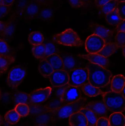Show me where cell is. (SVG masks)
<instances>
[{
	"label": "cell",
	"instance_id": "6da1fadb",
	"mask_svg": "<svg viewBox=\"0 0 125 126\" xmlns=\"http://www.w3.org/2000/svg\"><path fill=\"white\" fill-rule=\"evenodd\" d=\"M86 67L89 82L93 86L100 89L105 87L110 83L112 75L108 69L90 62L87 64Z\"/></svg>",
	"mask_w": 125,
	"mask_h": 126
},
{
	"label": "cell",
	"instance_id": "7a4b0ae2",
	"mask_svg": "<svg viewBox=\"0 0 125 126\" xmlns=\"http://www.w3.org/2000/svg\"><path fill=\"white\" fill-rule=\"evenodd\" d=\"M103 102L108 109L113 113L122 112L125 109V97L120 93L111 92L102 94Z\"/></svg>",
	"mask_w": 125,
	"mask_h": 126
},
{
	"label": "cell",
	"instance_id": "3957f363",
	"mask_svg": "<svg viewBox=\"0 0 125 126\" xmlns=\"http://www.w3.org/2000/svg\"><path fill=\"white\" fill-rule=\"evenodd\" d=\"M53 40L55 43L66 46L78 47L83 46V41L73 30L67 29L59 34L54 35Z\"/></svg>",
	"mask_w": 125,
	"mask_h": 126
},
{
	"label": "cell",
	"instance_id": "277c9868",
	"mask_svg": "<svg viewBox=\"0 0 125 126\" xmlns=\"http://www.w3.org/2000/svg\"><path fill=\"white\" fill-rule=\"evenodd\" d=\"M86 102V98L82 97L78 101L62 106L54 110L53 121L69 118L73 114L79 111Z\"/></svg>",
	"mask_w": 125,
	"mask_h": 126
},
{
	"label": "cell",
	"instance_id": "5b68a950",
	"mask_svg": "<svg viewBox=\"0 0 125 126\" xmlns=\"http://www.w3.org/2000/svg\"><path fill=\"white\" fill-rule=\"evenodd\" d=\"M69 76L68 84L80 87L89 82L87 67H80L72 70L68 72Z\"/></svg>",
	"mask_w": 125,
	"mask_h": 126
},
{
	"label": "cell",
	"instance_id": "8992f818",
	"mask_svg": "<svg viewBox=\"0 0 125 126\" xmlns=\"http://www.w3.org/2000/svg\"><path fill=\"white\" fill-rule=\"evenodd\" d=\"M26 69L24 67L17 65L10 70L7 78V83L11 88H17L22 83L25 77Z\"/></svg>",
	"mask_w": 125,
	"mask_h": 126
},
{
	"label": "cell",
	"instance_id": "52a82bcc",
	"mask_svg": "<svg viewBox=\"0 0 125 126\" xmlns=\"http://www.w3.org/2000/svg\"><path fill=\"white\" fill-rule=\"evenodd\" d=\"M58 54L62 59L64 64V70L68 72L69 71L80 67H86V64L81 58L74 56L72 55L62 54L60 53Z\"/></svg>",
	"mask_w": 125,
	"mask_h": 126
},
{
	"label": "cell",
	"instance_id": "ba28073f",
	"mask_svg": "<svg viewBox=\"0 0 125 126\" xmlns=\"http://www.w3.org/2000/svg\"><path fill=\"white\" fill-rule=\"evenodd\" d=\"M106 44L104 40L95 34L88 37L85 42V48L89 54L98 53Z\"/></svg>",
	"mask_w": 125,
	"mask_h": 126
},
{
	"label": "cell",
	"instance_id": "9c48e42d",
	"mask_svg": "<svg viewBox=\"0 0 125 126\" xmlns=\"http://www.w3.org/2000/svg\"><path fill=\"white\" fill-rule=\"evenodd\" d=\"M81 98L80 87L69 85L65 90L61 100L64 106L78 101Z\"/></svg>",
	"mask_w": 125,
	"mask_h": 126
},
{
	"label": "cell",
	"instance_id": "30bf717a",
	"mask_svg": "<svg viewBox=\"0 0 125 126\" xmlns=\"http://www.w3.org/2000/svg\"><path fill=\"white\" fill-rule=\"evenodd\" d=\"M89 29L93 34L102 38L106 43H110L114 35V32L104 26L96 23H91L89 25Z\"/></svg>",
	"mask_w": 125,
	"mask_h": 126
},
{
	"label": "cell",
	"instance_id": "8fae6325",
	"mask_svg": "<svg viewBox=\"0 0 125 126\" xmlns=\"http://www.w3.org/2000/svg\"><path fill=\"white\" fill-rule=\"evenodd\" d=\"M48 77L54 87L64 86L68 84L69 82L68 73L64 69L54 70Z\"/></svg>",
	"mask_w": 125,
	"mask_h": 126
},
{
	"label": "cell",
	"instance_id": "7c38bea8",
	"mask_svg": "<svg viewBox=\"0 0 125 126\" xmlns=\"http://www.w3.org/2000/svg\"><path fill=\"white\" fill-rule=\"evenodd\" d=\"M83 108L91 110L97 115L98 118L101 117H106L109 111L103 101H91L85 104Z\"/></svg>",
	"mask_w": 125,
	"mask_h": 126
},
{
	"label": "cell",
	"instance_id": "4fadbf2b",
	"mask_svg": "<svg viewBox=\"0 0 125 126\" xmlns=\"http://www.w3.org/2000/svg\"><path fill=\"white\" fill-rule=\"evenodd\" d=\"M52 88L50 87L36 90L30 94L32 104H40L45 101L51 94Z\"/></svg>",
	"mask_w": 125,
	"mask_h": 126
},
{
	"label": "cell",
	"instance_id": "5bb4252c",
	"mask_svg": "<svg viewBox=\"0 0 125 126\" xmlns=\"http://www.w3.org/2000/svg\"><path fill=\"white\" fill-rule=\"evenodd\" d=\"M78 56L84 60H87L90 63L98 64L106 69H108L110 66V62L108 58L104 57L97 53L79 55Z\"/></svg>",
	"mask_w": 125,
	"mask_h": 126
},
{
	"label": "cell",
	"instance_id": "9a60e30c",
	"mask_svg": "<svg viewBox=\"0 0 125 126\" xmlns=\"http://www.w3.org/2000/svg\"><path fill=\"white\" fill-rule=\"evenodd\" d=\"M70 126H87L88 121L86 116L80 111L76 112L69 117Z\"/></svg>",
	"mask_w": 125,
	"mask_h": 126
},
{
	"label": "cell",
	"instance_id": "2e32d148",
	"mask_svg": "<svg viewBox=\"0 0 125 126\" xmlns=\"http://www.w3.org/2000/svg\"><path fill=\"white\" fill-rule=\"evenodd\" d=\"M125 77L122 75H118L114 76L111 81V89L112 91L121 93L125 87Z\"/></svg>",
	"mask_w": 125,
	"mask_h": 126
},
{
	"label": "cell",
	"instance_id": "e0dca14e",
	"mask_svg": "<svg viewBox=\"0 0 125 126\" xmlns=\"http://www.w3.org/2000/svg\"><path fill=\"white\" fill-rule=\"evenodd\" d=\"M40 8L39 4L34 1L30 2L24 7L23 12L24 16L30 18L37 16Z\"/></svg>",
	"mask_w": 125,
	"mask_h": 126
},
{
	"label": "cell",
	"instance_id": "ac0fdd59",
	"mask_svg": "<svg viewBox=\"0 0 125 126\" xmlns=\"http://www.w3.org/2000/svg\"><path fill=\"white\" fill-rule=\"evenodd\" d=\"M44 59L51 65L54 70L64 69V64L62 59L58 54L51 55Z\"/></svg>",
	"mask_w": 125,
	"mask_h": 126
},
{
	"label": "cell",
	"instance_id": "d6986e66",
	"mask_svg": "<svg viewBox=\"0 0 125 126\" xmlns=\"http://www.w3.org/2000/svg\"><path fill=\"white\" fill-rule=\"evenodd\" d=\"M15 61V58L12 55H0V76L7 71L9 66Z\"/></svg>",
	"mask_w": 125,
	"mask_h": 126
},
{
	"label": "cell",
	"instance_id": "ffe728a7",
	"mask_svg": "<svg viewBox=\"0 0 125 126\" xmlns=\"http://www.w3.org/2000/svg\"><path fill=\"white\" fill-rule=\"evenodd\" d=\"M80 87L83 93L90 97H95L99 95L102 94L103 93L100 88L93 86L89 82L84 84Z\"/></svg>",
	"mask_w": 125,
	"mask_h": 126
},
{
	"label": "cell",
	"instance_id": "44dd1931",
	"mask_svg": "<svg viewBox=\"0 0 125 126\" xmlns=\"http://www.w3.org/2000/svg\"><path fill=\"white\" fill-rule=\"evenodd\" d=\"M13 100L16 105L19 103L25 104L28 105L32 104L30 94L23 92H15L13 95Z\"/></svg>",
	"mask_w": 125,
	"mask_h": 126
},
{
	"label": "cell",
	"instance_id": "7402d4cb",
	"mask_svg": "<svg viewBox=\"0 0 125 126\" xmlns=\"http://www.w3.org/2000/svg\"><path fill=\"white\" fill-rule=\"evenodd\" d=\"M119 48L116 43L110 42L106 43L102 49L97 54L104 57L108 58L116 52Z\"/></svg>",
	"mask_w": 125,
	"mask_h": 126
},
{
	"label": "cell",
	"instance_id": "603a6c76",
	"mask_svg": "<svg viewBox=\"0 0 125 126\" xmlns=\"http://www.w3.org/2000/svg\"><path fill=\"white\" fill-rule=\"evenodd\" d=\"M110 126H125V118L122 112H114L108 119Z\"/></svg>",
	"mask_w": 125,
	"mask_h": 126
},
{
	"label": "cell",
	"instance_id": "cb8c5ba5",
	"mask_svg": "<svg viewBox=\"0 0 125 126\" xmlns=\"http://www.w3.org/2000/svg\"><path fill=\"white\" fill-rule=\"evenodd\" d=\"M105 19L109 24L115 26H117L123 20L120 16L117 7L106 15Z\"/></svg>",
	"mask_w": 125,
	"mask_h": 126
},
{
	"label": "cell",
	"instance_id": "d4e9b609",
	"mask_svg": "<svg viewBox=\"0 0 125 126\" xmlns=\"http://www.w3.org/2000/svg\"><path fill=\"white\" fill-rule=\"evenodd\" d=\"M37 16L39 18L43 20H50L54 16V11L51 7L48 6H44L42 8H40Z\"/></svg>",
	"mask_w": 125,
	"mask_h": 126
},
{
	"label": "cell",
	"instance_id": "484cf974",
	"mask_svg": "<svg viewBox=\"0 0 125 126\" xmlns=\"http://www.w3.org/2000/svg\"><path fill=\"white\" fill-rule=\"evenodd\" d=\"M28 106L30 110L29 114L33 116H38L45 112L51 111L45 105L32 103Z\"/></svg>",
	"mask_w": 125,
	"mask_h": 126
},
{
	"label": "cell",
	"instance_id": "4316f807",
	"mask_svg": "<svg viewBox=\"0 0 125 126\" xmlns=\"http://www.w3.org/2000/svg\"><path fill=\"white\" fill-rule=\"evenodd\" d=\"M14 27L11 23L0 21V35L5 38L11 37L13 34Z\"/></svg>",
	"mask_w": 125,
	"mask_h": 126
},
{
	"label": "cell",
	"instance_id": "83f0119b",
	"mask_svg": "<svg viewBox=\"0 0 125 126\" xmlns=\"http://www.w3.org/2000/svg\"><path fill=\"white\" fill-rule=\"evenodd\" d=\"M39 70L40 73L43 77H48L54 71L51 65L45 59L42 60L39 65Z\"/></svg>",
	"mask_w": 125,
	"mask_h": 126
},
{
	"label": "cell",
	"instance_id": "f1b7e54d",
	"mask_svg": "<svg viewBox=\"0 0 125 126\" xmlns=\"http://www.w3.org/2000/svg\"><path fill=\"white\" fill-rule=\"evenodd\" d=\"M54 111L47 112L40 115L36 116L35 121L38 124H43L47 125L51 121H53Z\"/></svg>",
	"mask_w": 125,
	"mask_h": 126
},
{
	"label": "cell",
	"instance_id": "f546056e",
	"mask_svg": "<svg viewBox=\"0 0 125 126\" xmlns=\"http://www.w3.org/2000/svg\"><path fill=\"white\" fill-rule=\"evenodd\" d=\"M117 0H111L101 7L98 8L99 14L101 16L106 15L117 7Z\"/></svg>",
	"mask_w": 125,
	"mask_h": 126
},
{
	"label": "cell",
	"instance_id": "4dcf8cb0",
	"mask_svg": "<svg viewBox=\"0 0 125 126\" xmlns=\"http://www.w3.org/2000/svg\"><path fill=\"white\" fill-rule=\"evenodd\" d=\"M28 39L31 45L35 46L42 44L44 38L43 35L40 32L36 31L30 33Z\"/></svg>",
	"mask_w": 125,
	"mask_h": 126
},
{
	"label": "cell",
	"instance_id": "1f68e13d",
	"mask_svg": "<svg viewBox=\"0 0 125 126\" xmlns=\"http://www.w3.org/2000/svg\"><path fill=\"white\" fill-rule=\"evenodd\" d=\"M79 111L85 115L88 121L87 126H95L98 118L97 115L91 110L85 108H82Z\"/></svg>",
	"mask_w": 125,
	"mask_h": 126
},
{
	"label": "cell",
	"instance_id": "d6a6232c",
	"mask_svg": "<svg viewBox=\"0 0 125 126\" xmlns=\"http://www.w3.org/2000/svg\"><path fill=\"white\" fill-rule=\"evenodd\" d=\"M20 118V116L14 109L7 112L4 116V119L6 122L11 125H14L17 123Z\"/></svg>",
	"mask_w": 125,
	"mask_h": 126
},
{
	"label": "cell",
	"instance_id": "836d02e7",
	"mask_svg": "<svg viewBox=\"0 0 125 126\" xmlns=\"http://www.w3.org/2000/svg\"><path fill=\"white\" fill-rule=\"evenodd\" d=\"M32 53L34 57L38 59H44L45 54V46L43 44L34 46Z\"/></svg>",
	"mask_w": 125,
	"mask_h": 126
},
{
	"label": "cell",
	"instance_id": "e575fe53",
	"mask_svg": "<svg viewBox=\"0 0 125 126\" xmlns=\"http://www.w3.org/2000/svg\"><path fill=\"white\" fill-rule=\"evenodd\" d=\"M15 110L21 117H23L28 116L29 114V107L25 104L19 103L15 106Z\"/></svg>",
	"mask_w": 125,
	"mask_h": 126
},
{
	"label": "cell",
	"instance_id": "d590c367",
	"mask_svg": "<svg viewBox=\"0 0 125 126\" xmlns=\"http://www.w3.org/2000/svg\"><path fill=\"white\" fill-rule=\"evenodd\" d=\"M45 105L51 111L56 110L63 106L61 99L56 97L51 99Z\"/></svg>",
	"mask_w": 125,
	"mask_h": 126
},
{
	"label": "cell",
	"instance_id": "8d00e7d4",
	"mask_svg": "<svg viewBox=\"0 0 125 126\" xmlns=\"http://www.w3.org/2000/svg\"><path fill=\"white\" fill-rule=\"evenodd\" d=\"M45 58L53 54H58L59 51L58 50L56 46L53 43L48 42L45 44Z\"/></svg>",
	"mask_w": 125,
	"mask_h": 126
},
{
	"label": "cell",
	"instance_id": "74e56055",
	"mask_svg": "<svg viewBox=\"0 0 125 126\" xmlns=\"http://www.w3.org/2000/svg\"><path fill=\"white\" fill-rule=\"evenodd\" d=\"M11 48L8 44L3 40L0 39V55H12Z\"/></svg>",
	"mask_w": 125,
	"mask_h": 126
},
{
	"label": "cell",
	"instance_id": "f35d334b",
	"mask_svg": "<svg viewBox=\"0 0 125 126\" xmlns=\"http://www.w3.org/2000/svg\"><path fill=\"white\" fill-rule=\"evenodd\" d=\"M115 43L119 48H122L125 46V32H117L115 38Z\"/></svg>",
	"mask_w": 125,
	"mask_h": 126
},
{
	"label": "cell",
	"instance_id": "ab89813d",
	"mask_svg": "<svg viewBox=\"0 0 125 126\" xmlns=\"http://www.w3.org/2000/svg\"><path fill=\"white\" fill-rule=\"evenodd\" d=\"M117 8L120 18L122 20H125V1L118 2Z\"/></svg>",
	"mask_w": 125,
	"mask_h": 126
},
{
	"label": "cell",
	"instance_id": "60d3db41",
	"mask_svg": "<svg viewBox=\"0 0 125 126\" xmlns=\"http://www.w3.org/2000/svg\"><path fill=\"white\" fill-rule=\"evenodd\" d=\"M68 85H69V84H66V85H64V86L55 87L54 95H55V97L61 99L63 93L64 92L65 90Z\"/></svg>",
	"mask_w": 125,
	"mask_h": 126
},
{
	"label": "cell",
	"instance_id": "b9f144b4",
	"mask_svg": "<svg viewBox=\"0 0 125 126\" xmlns=\"http://www.w3.org/2000/svg\"><path fill=\"white\" fill-rule=\"evenodd\" d=\"M10 6H4L3 4H0V19L3 18L6 16L10 10Z\"/></svg>",
	"mask_w": 125,
	"mask_h": 126
},
{
	"label": "cell",
	"instance_id": "7bdbcfd3",
	"mask_svg": "<svg viewBox=\"0 0 125 126\" xmlns=\"http://www.w3.org/2000/svg\"><path fill=\"white\" fill-rule=\"evenodd\" d=\"M96 126H110L108 119L105 117L98 118L96 122Z\"/></svg>",
	"mask_w": 125,
	"mask_h": 126
},
{
	"label": "cell",
	"instance_id": "ee69618b",
	"mask_svg": "<svg viewBox=\"0 0 125 126\" xmlns=\"http://www.w3.org/2000/svg\"><path fill=\"white\" fill-rule=\"evenodd\" d=\"M68 1L73 8H78L83 6L81 0H68Z\"/></svg>",
	"mask_w": 125,
	"mask_h": 126
},
{
	"label": "cell",
	"instance_id": "f6af8a7d",
	"mask_svg": "<svg viewBox=\"0 0 125 126\" xmlns=\"http://www.w3.org/2000/svg\"><path fill=\"white\" fill-rule=\"evenodd\" d=\"M117 32H125V20L122 21L117 26Z\"/></svg>",
	"mask_w": 125,
	"mask_h": 126
},
{
	"label": "cell",
	"instance_id": "bcb514c9",
	"mask_svg": "<svg viewBox=\"0 0 125 126\" xmlns=\"http://www.w3.org/2000/svg\"><path fill=\"white\" fill-rule=\"evenodd\" d=\"M111 0H95V4L97 8H99Z\"/></svg>",
	"mask_w": 125,
	"mask_h": 126
},
{
	"label": "cell",
	"instance_id": "7dc6e473",
	"mask_svg": "<svg viewBox=\"0 0 125 126\" xmlns=\"http://www.w3.org/2000/svg\"><path fill=\"white\" fill-rule=\"evenodd\" d=\"M14 0H2V4L7 6H10L14 2Z\"/></svg>",
	"mask_w": 125,
	"mask_h": 126
},
{
	"label": "cell",
	"instance_id": "c3c4849f",
	"mask_svg": "<svg viewBox=\"0 0 125 126\" xmlns=\"http://www.w3.org/2000/svg\"><path fill=\"white\" fill-rule=\"evenodd\" d=\"M48 0H34V2L39 5H44L46 4Z\"/></svg>",
	"mask_w": 125,
	"mask_h": 126
},
{
	"label": "cell",
	"instance_id": "681fc988",
	"mask_svg": "<svg viewBox=\"0 0 125 126\" xmlns=\"http://www.w3.org/2000/svg\"><path fill=\"white\" fill-rule=\"evenodd\" d=\"M83 3V6L87 7L90 4L92 0H81Z\"/></svg>",
	"mask_w": 125,
	"mask_h": 126
},
{
	"label": "cell",
	"instance_id": "f907efd6",
	"mask_svg": "<svg viewBox=\"0 0 125 126\" xmlns=\"http://www.w3.org/2000/svg\"><path fill=\"white\" fill-rule=\"evenodd\" d=\"M3 123V119L2 116L0 114V126H1Z\"/></svg>",
	"mask_w": 125,
	"mask_h": 126
},
{
	"label": "cell",
	"instance_id": "816d5d0a",
	"mask_svg": "<svg viewBox=\"0 0 125 126\" xmlns=\"http://www.w3.org/2000/svg\"><path fill=\"white\" fill-rule=\"evenodd\" d=\"M121 94L123 95V97H125V87L123 88V89L122 91L121 92Z\"/></svg>",
	"mask_w": 125,
	"mask_h": 126
},
{
	"label": "cell",
	"instance_id": "f5cc1de1",
	"mask_svg": "<svg viewBox=\"0 0 125 126\" xmlns=\"http://www.w3.org/2000/svg\"><path fill=\"white\" fill-rule=\"evenodd\" d=\"M122 53L123 54V56H124V57H125V46L123 47H122Z\"/></svg>",
	"mask_w": 125,
	"mask_h": 126
},
{
	"label": "cell",
	"instance_id": "db71d44e",
	"mask_svg": "<svg viewBox=\"0 0 125 126\" xmlns=\"http://www.w3.org/2000/svg\"><path fill=\"white\" fill-rule=\"evenodd\" d=\"M34 126H48L46 125H43V124H38Z\"/></svg>",
	"mask_w": 125,
	"mask_h": 126
},
{
	"label": "cell",
	"instance_id": "11a10c76",
	"mask_svg": "<svg viewBox=\"0 0 125 126\" xmlns=\"http://www.w3.org/2000/svg\"><path fill=\"white\" fill-rule=\"evenodd\" d=\"M118 2H121V1H125V0H117Z\"/></svg>",
	"mask_w": 125,
	"mask_h": 126
},
{
	"label": "cell",
	"instance_id": "9f6ffc18",
	"mask_svg": "<svg viewBox=\"0 0 125 126\" xmlns=\"http://www.w3.org/2000/svg\"><path fill=\"white\" fill-rule=\"evenodd\" d=\"M1 91L0 89V100L1 98Z\"/></svg>",
	"mask_w": 125,
	"mask_h": 126
},
{
	"label": "cell",
	"instance_id": "6f0895ef",
	"mask_svg": "<svg viewBox=\"0 0 125 126\" xmlns=\"http://www.w3.org/2000/svg\"><path fill=\"white\" fill-rule=\"evenodd\" d=\"M2 0H0V4H2Z\"/></svg>",
	"mask_w": 125,
	"mask_h": 126
}]
</instances>
